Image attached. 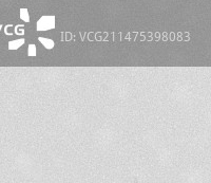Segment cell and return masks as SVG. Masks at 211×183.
Masks as SVG:
<instances>
[{"label":"cell","instance_id":"obj_1","mask_svg":"<svg viewBox=\"0 0 211 183\" xmlns=\"http://www.w3.org/2000/svg\"><path fill=\"white\" fill-rule=\"evenodd\" d=\"M55 28V17L54 16H44L41 17L37 22L38 31H46Z\"/></svg>","mask_w":211,"mask_h":183},{"label":"cell","instance_id":"obj_2","mask_svg":"<svg viewBox=\"0 0 211 183\" xmlns=\"http://www.w3.org/2000/svg\"><path fill=\"white\" fill-rule=\"evenodd\" d=\"M39 41L46 47V49H52L54 47V41L52 39H49V38H42L39 37Z\"/></svg>","mask_w":211,"mask_h":183},{"label":"cell","instance_id":"obj_3","mask_svg":"<svg viewBox=\"0 0 211 183\" xmlns=\"http://www.w3.org/2000/svg\"><path fill=\"white\" fill-rule=\"evenodd\" d=\"M24 42V39H19V40H14V41H11L9 44V48L11 50H16L17 48H19L22 44Z\"/></svg>","mask_w":211,"mask_h":183},{"label":"cell","instance_id":"obj_4","mask_svg":"<svg viewBox=\"0 0 211 183\" xmlns=\"http://www.w3.org/2000/svg\"><path fill=\"white\" fill-rule=\"evenodd\" d=\"M20 16H21V19L24 20V21H30V18H29V14H28V11L25 9H22L20 11Z\"/></svg>","mask_w":211,"mask_h":183},{"label":"cell","instance_id":"obj_5","mask_svg":"<svg viewBox=\"0 0 211 183\" xmlns=\"http://www.w3.org/2000/svg\"><path fill=\"white\" fill-rule=\"evenodd\" d=\"M36 55V47L34 44L29 46V56H35Z\"/></svg>","mask_w":211,"mask_h":183}]
</instances>
